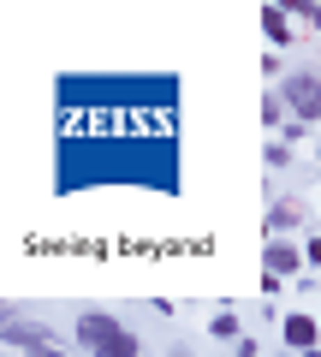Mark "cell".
I'll use <instances>...</instances> for the list:
<instances>
[{
	"label": "cell",
	"instance_id": "1",
	"mask_svg": "<svg viewBox=\"0 0 321 357\" xmlns=\"http://www.w3.org/2000/svg\"><path fill=\"white\" fill-rule=\"evenodd\" d=\"M143 185L179 197V77L60 72L54 77V191Z\"/></svg>",
	"mask_w": 321,
	"mask_h": 357
},
{
	"label": "cell",
	"instance_id": "2",
	"mask_svg": "<svg viewBox=\"0 0 321 357\" xmlns=\"http://www.w3.org/2000/svg\"><path fill=\"white\" fill-rule=\"evenodd\" d=\"M72 345L77 351H95V357H137L143 351V333L131 321H119L113 310H84L72 321Z\"/></svg>",
	"mask_w": 321,
	"mask_h": 357
},
{
	"label": "cell",
	"instance_id": "3",
	"mask_svg": "<svg viewBox=\"0 0 321 357\" xmlns=\"http://www.w3.org/2000/svg\"><path fill=\"white\" fill-rule=\"evenodd\" d=\"M274 96H280L285 119H304V126H315V119H321V72H315V60L304 54L292 72H280V77H274Z\"/></svg>",
	"mask_w": 321,
	"mask_h": 357
},
{
	"label": "cell",
	"instance_id": "4",
	"mask_svg": "<svg viewBox=\"0 0 321 357\" xmlns=\"http://www.w3.org/2000/svg\"><path fill=\"white\" fill-rule=\"evenodd\" d=\"M0 345H6V351H60L65 333L30 321L24 310H13V304H0Z\"/></svg>",
	"mask_w": 321,
	"mask_h": 357
},
{
	"label": "cell",
	"instance_id": "5",
	"mask_svg": "<svg viewBox=\"0 0 321 357\" xmlns=\"http://www.w3.org/2000/svg\"><path fill=\"white\" fill-rule=\"evenodd\" d=\"M297 268H304V250H297V232H268L262 238V292H280L285 280H292Z\"/></svg>",
	"mask_w": 321,
	"mask_h": 357
},
{
	"label": "cell",
	"instance_id": "6",
	"mask_svg": "<svg viewBox=\"0 0 321 357\" xmlns=\"http://www.w3.org/2000/svg\"><path fill=\"white\" fill-rule=\"evenodd\" d=\"M304 227H315L309 203H304V197H280V191H274L268 197V215H262V238H268V232H304Z\"/></svg>",
	"mask_w": 321,
	"mask_h": 357
},
{
	"label": "cell",
	"instance_id": "7",
	"mask_svg": "<svg viewBox=\"0 0 321 357\" xmlns=\"http://www.w3.org/2000/svg\"><path fill=\"white\" fill-rule=\"evenodd\" d=\"M274 321H280V345H285V351H315V345H321V321H315V310H292V316H274Z\"/></svg>",
	"mask_w": 321,
	"mask_h": 357
},
{
	"label": "cell",
	"instance_id": "8",
	"mask_svg": "<svg viewBox=\"0 0 321 357\" xmlns=\"http://www.w3.org/2000/svg\"><path fill=\"white\" fill-rule=\"evenodd\" d=\"M297 30H304L297 18H285L280 6H268V0H262V36H268V48H280V54H285V48H297V42H304Z\"/></svg>",
	"mask_w": 321,
	"mask_h": 357
},
{
	"label": "cell",
	"instance_id": "9",
	"mask_svg": "<svg viewBox=\"0 0 321 357\" xmlns=\"http://www.w3.org/2000/svg\"><path fill=\"white\" fill-rule=\"evenodd\" d=\"M268 6H280V13L297 18L304 30H315V18H321V0H268Z\"/></svg>",
	"mask_w": 321,
	"mask_h": 357
},
{
	"label": "cell",
	"instance_id": "10",
	"mask_svg": "<svg viewBox=\"0 0 321 357\" xmlns=\"http://www.w3.org/2000/svg\"><path fill=\"white\" fill-rule=\"evenodd\" d=\"M244 328V316H238V310H214V316H208V340H220V345H232V333Z\"/></svg>",
	"mask_w": 321,
	"mask_h": 357
},
{
	"label": "cell",
	"instance_id": "11",
	"mask_svg": "<svg viewBox=\"0 0 321 357\" xmlns=\"http://www.w3.org/2000/svg\"><path fill=\"white\" fill-rule=\"evenodd\" d=\"M262 161H268V173H285V167H297V149L280 143V137H268V143H262Z\"/></svg>",
	"mask_w": 321,
	"mask_h": 357
},
{
	"label": "cell",
	"instance_id": "12",
	"mask_svg": "<svg viewBox=\"0 0 321 357\" xmlns=\"http://www.w3.org/2000/svg\"><path fill=\"white\" fill-rule=\"evenodd\" d=\"M280 143H292V149H309V137H315V126H304V119H280Z\"/></svg>",
	"mask_w": 321,
	"mask_h": 357
},
{
	"label": "cell",
	"instance_id": "13",
	"mask_svg": "<svg viewBox=\"0 0 321 357\" xmlns=\"http://www.w3.org/2000/svg\"><path fill=\"white\" fill-rule=\"evenodd\" d=\"M280 119H285V107H280V96H274V89H268V96H262V126H280Z\"/></svg>",
	"mask_w": 321,
	"mask_h": 357
},
{
	"label": "cell",
	"instance_id": "14",
	"mask_svg": "<svg viewBox=\"0 0 321 357\" xmlns=\"http://www.w3.org/2000/svg\"><path fill=\"white\" fill-rule=\"evenodd\" d=\"M280 72H285V54L268 48V54H262V77H280Z\"/></svg>",
	"mask_w": 321,
	"mask_h": 357
}]
</instances>
